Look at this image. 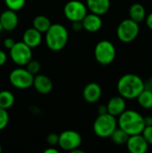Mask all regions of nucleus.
I'll return each mask as SVG.
<instances>
[{"instance_id":"f257e3e1","label":"nucleus","mask_w":152,"mask_h":153,"mask_svg":"<svg viewBox=\"0 0 152 153\" xmlns=\"http://www.w3.org/2000/svg\"><path fill=\"white\" fill-rule=\"evenodd\" d=\"M116 88L124 99L134 100L144 90V82L135 74H126L119 78Z\"/></svg>"},{"instance_id":"f03ea898","label":"nucleus","mask_w":152,"mask_h":153,"mask_svg":"<svg viewBox=\"0 0 152 153\" xmlns=\"http://www.w3.org/2000/svg\"><path fill=\"white\" fill-rule=\"evenodd\" d=\"M117 126L128 135L142 134L144 127L143 116L133 109H125L117 119Z\"/></svg>"},{"instance_id":"7ed1b4c3","label":"nucleus","mask_w":152,"mask_h":153,"mask_svg":"<svg viewBox=\"0 0 152 153\" xmlns=\"http://www.w3.org/2000/svg\"><path fill=\"white\" fill-rule=\"evenodd\" d=\"M45 34L46 45L52 51L62 50L68 42V30L61 23H52Z\"/></svg>"},{"instance_id":"20e7f679","label":"nucleus","mask_w":152,"mask_h":153,"mask_svg":"<svg viewBox=\"0 0 152 153\" xmlns=\"http://www.w3.org/2000/svg\"><path fill=\"white\" fill-rule=\"evenodd\" d=\"M117 128V119L116 117L106 113L99 115L93 123V131L100 138L110 137L112 133Z\"/></svg>"},{"instance_id":"39448f33","label":"nucleus","mask_w":152,"mask_h":153,"mask_svg":"<svg viewBox=\"0 0 152 153\" xmlns=\"http://www.w3.org/2000/svg\"><path fill=\"white\" fill-rule=\"evenodd\" d=\"M116 50L114 44L107 39L100 40L94 48V56L97 62L102 65H108L114 62Z\"/></svg>"},{"instance_id":"423d86ee","label":"nucleus","mask_w":152,"mask_h":153,"mask_svg":"<svg viewBox=\"0 0 152 153\" xmlns=\"http://www.w3.org/2000/svg\"><path fill=\"white\" fill-rule=\"evenodd\" d=\"M140 33V25L132 19L123 20L117 26L116 36L118 39L124 43L133 42Z\"/></svg>"},{"instance_id":"0eeeda50","label":"nucleus","mask_w":152,"mask_h":153,"mask_svg":"<svg viewBox=\"0 0 152 153\" xmlns=\"http://www.w3.org/2000/svg\"><path fill=\"white\" fill-rule=\"evenodd\" d=\"M9 50L12 61L19 66L26 65L32 59V48L23 41L15 42Z\"/></svg>"},{"instance_id":"6e6552de","label":"nucleus","mask_w":152,"mask_h":153,"mask_svg":"<svg viewBox=\"0 0 152 153\" xmlns=\"http://www.w3.org/2000/svg\"><path fill=\"white\" fill-rule=\"evenodd\" d=\"M34 75L26 68H15L9 74L10 83L16 89L26 90L32 86Z\"/></svg>"},{"instance_id":"1a4fd4ad","label":"nucleus","mask_w":152,"mask_h":153,"mask_svg":"<svg viewBox=\"0 0 152 153\" xmlns=\"http://www.w3.org/2000/svg\"><path fill=\"white\" fill-rule=\"evenodd\" d=\"M88 8L84 3L79 0L68 1L64 7V14L70 22H82L85 17Z\"/></svg>"},{"instance_id":"9d476101","label":"nucleus","mask_w":152,"mask_h":153,"mask_svg":"<svg viewBox=\"0 0 152 153\" xmlns=\"http://www.w3.org/2000/svg\"><path fill=\"white\" fill-rule=\"evenodd\" d=\"M82 142V135L74 130H65L59 134L58 145L65 151L72 150L81 146Z\"/></svg>"},{"instance_id":"9b49d317","label":"nucleus","mask_w":152,"mask_h":153,"mask_svg":"<svg viewBox=\"0 0 152 153\" xmlns=\"http://www.w3.org/2000/svg\"><path fill=\"white\" fill-rule=\"evenodd\" d=\"M125 144L131 153H146L149 150V144L142 134L129 135Z\"/></svg>"},{"instance_id":"f8f14e48","label":"nucleus","mask_w":152,"mask_h":153,"mask_svg":"<svg viewBox=\"0 0 152 153\" xmlns=\"http://www.w3.org/2000/svg\"><path fill=\"white\" fill-rule=\"evenodd\" d=\"M0 22L4 28V30H13L19 24V18L16 12L7 9L0 13Z\"/></svg>"},{"instance_id":"ddd939ff","label":"nucleus","mask_w":152,"mask_h":153,"mask_svg":"<svg viewBox=\"0 0 152 153\" xmlns=\"http://www.w3.org/2000/svg\"><path fill=\"white\" fill-rule=\"evenodd\" d=\"M82 24L83 30H85L88 32L94 33L101 29L103 22L100 15L90 13H87L85 17L82 20Z\"/></svg>"},{"instance_id":"4468645a","label":"nucleus","mask_w":152,"mask_h":153,"mask_svg":"<svg viewBox=\"0 0 152 153\" xmlns=\"http://www.w3.org/2000/svg\"><path fill=\"white\" fill-rule=\"evenodd\" d=\"M102 95V89L99 84L97 82H90L88 83L82 91V96L85 101L88 103L93 104L99 100Z\"/></svg>"},{"instance_id":"2eb2a0df","label":"nucleus","mask_w":152,"mask_h":153,"mask_svg":"<svg viewBox=\"0 0 152 153\" xmlns=\"http://www.w3.org/2000/svg\"><path fill=\"white\" fill-rule=\"evenodd\" d=\"M32 86L40 94H48L53 90L52 80L45 74H36L33 78Z\"/></svg>"},{"instance_id":"dca6fc26","label":"nucleus","mask_w":152,"mask_h":153,"mask_svg":"<svg viewBox=\"0 0 152 153\" xmlns=\"http://www.w3.org/2000/svg\"><path fill=\"white\" fill-rule=\"evenodd\" d=\"M108 113L117 117L126 109L125 99L122 96H115L111 98L107 104Z\"/></svg>"},{"instance_id":"f3484780","label":"nucleus","mask_w":152,"mask_h":153,"mask_svg":"<svg viewBox=\"0 0 152 153\" xmlns=\"http://www.w3.org/2000/svg\"><path fill=\"white\" fill-rule=\"evenodd\" d=\"M22 41L30 48H35L42 42V33L33 27L29 28L23 32Z\"/></svg>"},{"instance_id":"a211bd4d","label":"nucleus","mask_w":152,"mask_h":153,"mask_svg":"<svg viewBox=\"0 0 152 153\" xmlns=\"http://www.w3.org/2000/svg\"><path fill=\"white\" fill-rule=\"evenodd\" d=\"M86 6L90 13L104 15L110 9V0H86Z\"/></svg>"},{"instance_id":"6ab92c4d","label":"nucleus","mask_w":152,"mask_h":153,"mask_svg":"<svg viewBox=\"0 0 152 153\" xmlns=\"http://www.w3.org/2000/svg\"><path fill=\"white\" fill-rule=\"evenodd\" d=\"M146 15V9L140 3H134L129 8V18L138 23L143 22Z\"/></svg>"},{"instance_id":"aec40b11","label":"nucleus","mask_w":152,"mask_h":153,"mask_svg":"<svg viewBox=\"0 0 152 153\" xmlns=\"http://www.w3.org/2000/svg\"><path fill=\"white\" fill-rule=\"evenodd\" d=\"M51 21L49 20V18L46 15H37L32 22V27L35 28L36 30H38L39 31H40L41 33H45L49 27L51 26Z\"/></svg>"},{"instance_id":"412c9836","label":"nucleus","mask_w":152,"mask_h":153,"mask_svg":"<svg viewBox=\"0 0 152 153\" xmlns=\"http://www.w3.org/2000/svg\"><path fill=\"white\" fill-rule=\"evenodd\" d=\"M138 104L145 108V109H151L152 108V91L149 89H145L139 94L137 97Z\"/></svg>"},{"instance_id":"4be33fe9","label":"nucleus","mask_w":152,"mask_h":153,"mask_svg":"<svg viewBox=\"0 0 152 153\" xmlns=\"http://www.w3.org/2000/svg\"><path fill=\"white\" fill-rule=\"evenodd\" d=\"M14 96L10 91H0V108L8 110L14 104Z\"/></svg>"},{"instance_id":"5701e85b","label":"nucleus","mask_w":152,"mask_h":153,"mask_svg":"<svg viewBox=\"0 0 152 153\" xmlns=\"http://www.w3.org/2000/svg\"><path fill=\"white\" fill-rule=\"evenodd\" d=\"M129 138V135L121 128L117 127L110 135V139L113 143H115L116 144L118 145H123L125 144L127 140Z\"/></svg>"},{"instance_id":"b1692460","label":"nucleus","mask_w":152,"mask_h":153,"mask_svg":"<svg viewBox=\"0 0 152 153\" xmlns=\"http://www.w3.org/2000/svg\"><path fill=\"white\" fill-rule=\"evenodd\" d=\"M4 1L8 9H11L15 12L22 9L26 3V0H4Z\"/></svg>"},{"instance_id":"393cba45","label":"nucleus","mask_w":152,"mask_h":153,"mask_svg":"<svg viewBox=\"0 0 152 153\" xmlns=\"http://www.w3.org/2000/svg\"><path fill=\"white\" fill-rule=\"evenodd\" d=\"M25 66H26V69H27L31 74H33V75L38 74L39 73L40 67H41L40 63H39V61H37V60H32V59H31Z\"/></svg>"},{"instance_id":"a878e982","label":"nucleus","mask_w":152,"mask_h":153,"mask_svg":"<svg viewBox=\"0 0 152 153\" xmlns=\"http://www.w3.org/2000/svg\"><path fill=\"white\" fill-rule=\"evenodd\" d=\"M9 123V114L6 109L0 108V131L4 130Z\"/></svg>"},{"instance_id":"bb28decb","label":"nucleus","mask_w":152,"mask_h":153,"mask_svg":"<svg viewBox=\"0 0 152 153\" xmlns=\"http://www.w3.org/2000/svg\"><path fill=\"white\" fill-rule=\"evenodd\" d=\"M142 134L144 137V139L146 140V142L148 143V144L152 145V126H145Z\"/></svg>"},{"instance_id":"cd10ccee","label":"nucleus","mask_w":152,"mask_h":153,"mask_svg":"<svg viewBox=\"0 0 152 153\" xmlns=\"http://www.w3.org/2000/svg\"><path fill=\"white\" fill-rule=\"evenodd\" d=\"M58 139H59V135L55 133H52L47 135V142L50 146H56L58 144Z\"/></svg>"},{"instance_id":"c85d7f7f","label":"nucleus","mask_w":152,"mask_h":153,"mask_svg":"<svg viewBox=\"0 0 152 153\" xmlns=\"http://www.w3.org/2000/svg\"><path fill=\"white\" fill-rule=\"evenodd\" d=\"M15 43V40L13 39V38H6L4 40V46L5 48L7 49H10Z\"/></svg>"},{"instance_id":"c756f323","label":"nucleus","mask_w":152,"mask_h":153,"mask_svg":"<svg viewBox=\"0 0 152 153\" xmlns=\"http://www.w3.org/2000/svg\"><path fill=\"white\" fill-rule=\"evenodd\" d=\"M72 29L75 31V32H80L81 30H83L82 22H73V25H72Z\"/></svg>"},{"instance_id":"7c9ffc66","label":"nucleus","mask_w":152,"mask_h":153,"mask_svg":"<svg viewBox=\"0 0 152 153\" xmlns=\"http://www.w3.org/2000/svg\"><path fill=\"white\" fill-rule=\"evenodd\" d=\"M7 60V55L4 51L0 49V67L3 66Z\"/></svg>"},{"instance_id":"2f4dec72","label":"nucleus","mask_w":152,"mask_h":153,"mask_svg":"<svg viewBox=\"0 0 152 153\" xmlns=\"http://www.w3.org/2000/svg\"><path fill=\"white\" fill-rule=\"evenodd\" d=\"M145 21H146V25H147V27H148L150 30H152V13H149L148 15H146Z\"/></svg>"},{"instance_id":"473e14b6","label":"nucleus","mask_w":152,"mask_h":153,"mask_svg":"<svg viewBox=\"0 0 152 153\" xmlns=\"http://www.w3.org/2000/svg\"><path fill=\"white\" fill-rule=\"evenodd\" d=\"M98 113H99V115H102V114L108 113L107 105H99V108H98Z\"/></svg>"},{"instance_id":"72a5a7b5","label":"nucleus","mask_w":152,"mask_h":153,"mask_svg":"<svg viewBox=\"0 0 152 153\" xmlns=\"http://www.w3.org/2000/svg\"><path fill=\"white\" fill-rule=\"evenodd\" d=\"M143 120H144L145 126H152V116H146V117H143Z\"/></svg>"},{"instance_id":"f704fd0d","label":"nucleus","mask_w":152,"mask_h":153,"mask_svg":"<svg viewBox=\"0 0 152 153\" xmlns=\"http://www.w3.org/2000/svg\"><path fill=\"white\" fill-rule=\"evenodd\" d=\"M43 152L44 153H58V151H57L56 148H54L53 146H51V147H49V148L46 149Z\"/></svg>"},{"instance_id":"c9c22d12","label":"nucleus","mask_w":152,"mask_h":153,"mask_svg":"<svg viewBox=\"0 0 152 153\" xmlns=\"http://www.w3.org/2000/svg\"><path fill=\"white\" fill-rule=\"evenodd\" d=\"M144 88H145V89H149V90H151V91H152V76L151 77L150 81L148 82V84L144 82Z\"/></svg>"},{"instance_id":"e433bc0d","label":"nucleus","mask_w":152,"mask_h":153,"mask_svg":"<svg viewBox=\"0 0 152 153\" xmlns=\"http://www.w3.org/2000/svg\"><path fill=\"white\" fill-rule=\"evenodd\" d=\"M70 152L71 153H84V152H83L82 150H80V149H79V147H78V148H75V149L72 150Z\"/></svg>"},{"instance_id":"4c0bfd02","label":"nucleus","mask_w":152,"mask_h":153,"mask_svg":"<svg viewBox=\"0 0 152 153\" xmlns=\"http://www.w3.org/2000/svg\"><path fill=\"white\" fill-rule=\"evenodd\" d=\"M2 30H4V28H3V26H2V24H1V22H0V32H1Z\"/></svg>"},{"instance_id":"58836bf2","label":"nucleus","mask_w":152,"mask_h":153,"mask_svg":"<svg viewBox=\"0 0 152 153\" xmlns=\"http://www.w3.org/2000/svg\"><path fill=\"white\" fill-rule=\"evenodd\" d=\"M2 152V146H1V144H0V152Z\"/></svg>"},{"instance_id":"ea45409f","label":"nucleus","mask_w":152,"mask_h":153,"mask_svg":"<svg viewBox=\"0 0 152 153\" xmlns=\"http://www.w3.org/2000/svg\"><path fill=\"white\" fill-rule=\"evenodd\" d=\"M0 13H1V11H0Z\"/></svg>"}]
</instances>
